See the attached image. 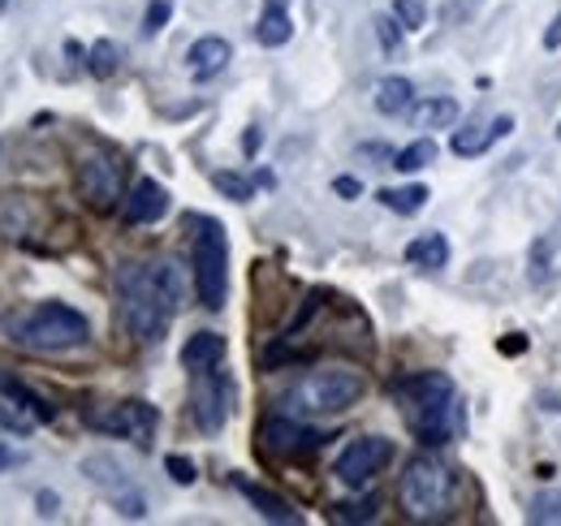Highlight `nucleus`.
I'll list each match as a JSON object with an SVG mask.
<instances>
[{"instance_id": "9d476101", "label": "nucleus", "mask_w": 561, "mask_h": 526, "mask_svg": "<svg viewBox=\"0 0 561 526\" xmlns=\"http://www.w3.org/2000/svg\"><path fill=\"white\" fill-rule=\"evenodd\" d=\"M389 461H393V441H385V436H358V441H351V445L337 454L333 474H337L346 488H367Z\"/></svg>"}, {"instance_id": "4468645a", "label": "nucleus", "mask_w": 561, "mask_h": 526, "mask_svg": "<svg viewBox=\"0 0 561 526\" xmlns=\"http://www.w3.org/2000/svg\"><path fill=\"white\" fill-rule=\"evenodd\" d=\"M229 61H233V48H229V39H220V35H204V39H195V44H191V53H186V69H191V78H195V82L216 78Z\"/></svg>"}, {"instance_id": "f8f14e48", "label": "nucleus", "mask_w": 561, "mask_h": 526, "mask_svg": "<svg viewBox=\"0 0 561 526\" xmlns=\"http://www.w3.org/2000/svg\"><path fill=\"white\" fill-rule=\"evenodd\" d=\"M82 474L87 479H95L108 496H113V505H117V514H126V518H142L147 514V505H142V496L126 483V474H122V466L113 458H104V454H95V458L82 461Z\"/></svg>"}, {"instance_id": "b1692460", "label": "nucleus", "mask_w": 561, "mask_h": 526, "mask_svg": "<svg viewBox=\"0 0 561 526\" xmlns=\"http://www.w3.org/2000/svg\"><path fill=\"white\" fill-rule=\"evenodd\" d=\"M427 164H436V142H432V138H415V142H407V147L393 156V169H398V173H420Z\"/></svg>"}, {"instance_id": "ddd939ff", "label": "nucleus", "mask_w": 561, "mask_h": 526, "mask_svg": "<svg viewBox=\"0 0 561 526\" xmlns=\"http://www.w3.org/2000/svg\"><path fill=\"white\" fill-rule=\"evenodd\" d=\"M122 211H126V220H130V225H156V220L169 211V191H164L160 182L142 178V182H135V191L126 195Z\"/></svg>"}, {"instance_id": "4be33fe9", "label": "nucleus", "mask_w": 561, "mask_h": 526, "mask_svg": "<svg viewBox=\"0 0 561 526\" xmlns=\"http://www.w3.org/2000/svg\"><path fill=\"white\" fill-rule=\"evenodd\" d=\"M407 263L423 267V272H440L449 263V238L445 233H420L411 247H407Z\"/></svg>"}, {"instance_id": "4c0bfd02", "label": "nucleus", "mask_w": 561, "mask_h": 526, "mask_svg": "<svg viewBox=\"0 0 561 526\" xmlns=\"http://www.w3.org/2000/svg\"><path fill=\"white\" fill-rule=\"evenodd\" d=\"M22 454H13V449H0V470H9V466H18Z\"/></svg>"}, {"instance_id": "473e14b6", "label": "nucleus", "mask_w": 561, "mask_h": 526, "mask_svg": "<svg viewBox=\"0 0 561 526\" xmlns=\"http://www.w3.org/2000/svg\"><path fill=\"white\" fill-rule=\"evenodd\" d=\"M337 523H371L376 518V501H358V505H333Z\"/></svg>"}, {"instance_id": "7c9ffc66", "label": "nucleus", "mask_w": 561, "mask_h": 526, "mask_svg": "<svg viewBox=\"0 0 561 526\" xmlns=\"http://www.w3.org/2000/svg\"><path fill=\"white\" fill-rule=\"evenodd\" d=\"M402 31H407V26H402L398 18H376V35H380V48H385V53H398V48H402Z\"/></svg>"}, {"instance_id": "c756f323", "label": "nucleus", "mask_w": 561, "mask_h": 526, "mask_svg": "<svg viewBox=\"0 0 561 526\" xmlns=\"http://www.w3.org/2000/svg\"><path fill=\"white\" fill-rule=\"evenodd\" d=\"M173 18V0H151L147 13H142V35H160Z\"/></svg>"}, {"instance_id": "c9c22d12", "label": "nucleus", "mask_w": 561, "mask_h": 526, "mask_svg": "<svg viewBox=\"0 0 561 526\" xmlns=\"http://www.w3.org/2000/svg\"><path fill=\"white\" fill-rule=\"evenodd\" d=\"M527 350V341H523V332H514L510 341H501V354H523Z\"/></svg>"}, {"instance_id": "bb28decb", "label": "nucleus", "mask_w": 561, "mask_h": 526, "mask_svg": "<svg viewBox=\"0 0 561 526\" xmlns=\"http://www.w3.org/2000/svg\"><path fill=\"white\" fill-rule=\"evenodd\" d=\"M211 186L225 198H233V203H247V198L255 195V182L242 178V173H229V169H225V173H211Z\"/></svg>"}, {"instance_id": "dca6fc26", "label": "nucleus", "mask_w": 561, "mask_h": 526, "mask_svg": "<svg viewBox=\"0 0 561 526\" xmlns=\"http://www.w3.org/2000/svg\"><path fill=\"white\" fill-rule=\"evenodd\" d=\"M510 130H514V117H510V113H501V117H492V122H471L467 130L454 134V151H458V156H484L492 142H501Z\"/></svg>"}, {"instance_id": "f03ea898", "label": "nucleus", "mask_w": 561, "mask_h": 526, "mask_svg": "<svg viewBox=\"0 0 561 526\" xmlns=\"http://www.w3.org/2000/svg\"><path fill=\"white\" fill-rule=\"evenodd\" d=\"M393 401L402 410V423L420 445H449L462 436V397L449 376L440 371H415L393 385Z\"/></svg>"}, {"instance_id": "39448f33", "label": "nucleus", "mask_w": 561, "mask_h": 526, "mask_svg": "<svg viewBox=\"0 0 561 526\" xmlns=\"http://www.w3.org/2000/svg\"><path fill=\"white\" fill-rule=\"evenodd\" d=\"M454 492H458L454 470L440 458H432V454H415V458L407 461V470H402V483H398L402 510L411 518H420V523L445 518L449 505H454Z\"/></svg>"}, {"instance_id": "a211bd4d", "label": "nucleus", "mask_w": 561, "mask_h": 526, "mask_svg": "<svg viewBox=\"0 0 561 526\" xmlns=\"http://www.w3.org/2000/svg\"><path fill=\"white\" fill-rule=\"evenodd\" d=\"M225 336L220 332H195L186 345H182V367L195 376V371H211V367H220V358H225Z\"/></svg>"}, {"instance_id": "c85d7f7f", "label": "nucleus", "mask_w": 561, "mask_h": 526, "mask_svg": "<svg viewBox=\"0 0 561 526\" xmlns=\"http://www.w3.org/2000/svg\"><path fill=\"white\" fill-rule=\"evenodd\" d=\"M393 18H398L407 31H423V22H427V0H393Z\"/></svg>"}, {"instance_id": "aec40b11", "label": "nucleus", "mask_w": 561, "mask_h": 526, "mask_svg": "<svg viewBox=\"0 0 561 526\" xmlns=\"http://www.w3.org/2000/svg\"><path fill=\"white\" fill-rule=\"evenodd\" d=\"M376 108H380L385 117L411 113V108H415V87H411V78H402V73L380 78V82H376Z\"/></svg>"}, {"instance_id": "ea45409f", "label": "nucleus", "mask_w": 561, "mask_h": 526, "mask_svg": "<svg viewBox=\"0 0 561 526\" xmlns=\"http://www.w3.org/2000/svg\"><path fill=\"white\" fill-rule=\"evenodd\" d=\"M0 9H4V0H0Z\"/></svg>"}, {"instance_id": "a878e982", "label": "nucleus", "mask_w": 561, "mask_h": 526, "mask_svg": "<svg viewBox=\"0 0 561 526\" xmlns=\"http://www.w3.org/2000/svg\"><path fill=\"white\" fill-rule=\"evenodd\" d=\"M87 69H91L95 78H113V73L122 69V48H117L113 39H95L91 53H87Z\"/></svg>"}, {"instance_id": "9b49d317", "label": "nucleus", "mask_w": 561, "mask_h": 526, "mask_svg": "<svg viewBox=\"0 0 561 526\" xmlns=\"http://www.w3.org/2000/svg\"><path fill=\"white\" fill-rule=\"evenodd\" d=\"M324 441H329V436L311 432V427H307L302 419H294V414H273V419H264V423H260V445H264L268 454H277V458H302V454H316Z\"/></svg>"}, {"instance_id": "f3484780", "label": "nucleus", "mask_w": 561, "mask_h": 526, "mask_svg": "<svg viewBox=\"0 0 561 526\" xmlns=\"http://www.w3.org/2000/svg\"><path fill=\"white\" fill-rule=\"evenodd\" d=\"M558 251H561V216L531 242V255H527V276H531V285H549V281H553Z\"/></svg>"}, {"instance_id": "7ed1b4c3", "label": "nucleus", "mask_w": 561, "mask_h": 526, "mask_svg": "<svg viewBox=\"0 0 561 526\" xmlns=\"http://www.w3.org/2000/svg\"><path fill=\"white\" fill-rule=\"evenodd\" d=\"M87 336H91L87 316L66 302H39L9 320V341L31 354H66V350H78Z\"/></svg>"}, {"instance_id": "423d86ee", "label": "nucleus", "mask_w": 561, "mask_h": 526, "mask_svg": "<svg viewBox=\"0 0 561 526\" xmlns=\"http://www.w3.org/2000/svg\"><path fill=\"white\" fill-rule=\"evenodd\" d=\"M195 242H191V276H195V298L199 307L220 311L229 294V238L220 220L211 216H191Z\"/></svg>"}, {"instance_id": "0eeeda50", "label": "nucleus", "mask_w": 561, "mask_h": 526, "mask_svg": "<svg viewBox=\"0 0 561 526\" xmlns=\"http://www.w3.org/2000/svg\"><path fill=\"white\" fill-rule=\"evenodd\" d=\"M82 419H87L91 432L122 436V441H130V445H139V449L151 445V436H156V427H160V410H156L151 401H142V397H126V401L95 405V410H87Z\"/></svg>"}, {"instance_id": "6ab92c4d", "label": "nucleus", "mask_w": 561, "mask_h": 526, "mask_svg": "<svg viewBox=\"0 0 561 526\" xmlns=\"http://www.w3.org/2000/svg\"><path fill=\"white\" fill-rule=\"evenodd\" d=\"M289 35H294L289 0H264V13H260V22H255V39H260L264 48H280V44H289Z\"/></svg>"}, {"instance_id": "5701e85b", "label": "nucleus", "mask_w": 561, "mask_h": 526, "mask_svg": "<svg viewBox=\"0 0 561 526\" xmlns=\"http://www.w3.org/2000/svg\"><path fill=\"white\" fill-rule=\"evenodd\" d=\"M0 397H9V401H18V405H26L39 423H44V419H53V405H44V397L31 393V389H26L18 376H9V371H0Z\"/></svg>"}, {"instance_id": "2eb2a0df", "label": "nucleus", "mask_w": 561, "mask_h": 526, "mask_svg": "<svg viewBox=\"0 0 561 526\" xmlns=\"http://www.w3.org/2000/svg\"><path fill=\"white\" fill-rule=\"evenodd\" d=\"M233 488L255 505V514L260 518H268V523H280V526H294L302 523V514L285 501V496H277V492H268V488H260V483H251V479H242V474H233Z\"/></svg>"}, {"instance_id": "412c9836", "label": "nucleus", "mask_w": 561, "mask_h": 526, "mask_svg": "<svg viewBox=\"0 0 561 526\" xmlns=\"http://www.w3.org/2000/svg\"><path fill=\"white\" fill-rule=\"evenodd\" d=\"M454 122H458V100H449V95H427L411 108L415 130H449Z\"/></svg>"}, {"instance_id": "393cba45", "label": "nucleus", "mask_w": 561, "mask_h": 526, "mask_svg": "<svg viewBox=\"0 0 561 526\" xmlns=\"http://www.w3.org/2000/svg\"><path fill=\"white\" fill-rule=\"evenodd\" d=\"M380 203L398 216H415L427 203V186H389V191H380Z\"/></svg>"}, {"instance_id": "cd10ccee", "label": "nucleus", "mask_w": 561, "mask_h": 526, "mask_svg": "<svg viewBox=\"0 0 561 526\" xmlns=\"http://www.w3.org/2000/svg\"><path fill=\"white\" fill-rule=\"evenodd\" d=\"M527 523H540V526H558L561 523V492H540L527 510Z\"/></svg>"}, {"instance_id": "6e6552de", "label": "nucleus", "mask_w": 561, "mask_h": 526, "mask_svg": "<svg viewBox=\"0 0 561 526\" xmlns=\"http://www.w3.org/2000/svg\"><path fill=\"white\" fill-rule=\"evenodd\" d=\"M126 186V160L108 147H91L78 160V195L87 198L95 211H113Z\"/></svg>"}, {"instance_id": "72a5a7b5", "label": "nucleus", "mask_w": 561, "mask_h": 526, "mask_svg": "<svg viewBox=\"0 0 561 526\" xmlns=\"http://www.w3.org/2000/svg\"><path fill=\"white\" fill-rule=\"evenodd\" d=\"M545 48H549V53H558L561 48V13L549 22V31H545Z\"/></svg>"}, {"instance_id": "1a4fd4ad", "label": "nucleus", "mask_w": 561, "mask_h": 526, "mask_svg": "<svg viewBox=\"0 0 561 526\" xmlns=\"http://www.w3.org/2000/svg\"><path fill=\"white\" fill-rule=\"evenodd\" d=\"M229 410H233V385L225 371H195V389H191V419L199 432L216 436L225 423H229Z\"/></svg>"}, {"instance_id": "f257e3e1", "label": "nucleus", "mask_w": 561, "mask_h": 526, "mask_svg": "<svg viewBox=\"0 0 561 526\" xmlns=\"http://www.w3.org/2000/svg\"><path fill=\"white\" fill-rule=\"evenodd\" d=\"M182 302H186V272L178 260H130L117 267V316L142 345H156L169 332Z\"/></svg>"}, {"instance_id": "2f4dec72", "label": "nucleus", "mask_w": 561, "mask_h": 526, "mask_svg": "<svg viewBox=\"0 0 561 526\" xmlns=\"http://www.w3.org/2000/svg\"><path fill=\"white\" fill-rule=\"evenodd\" d=\"M164 470L173 474V483H182V488H191L195 479H199V470H195V461L191 458H182V454H169L164 458Z\"/></svg>"}, {"instance_id": "e433bc0d", "label": "nucleus", "mask_w": 561, "mask_h": 526, "mask_svg": "<svg viewBox=\"0 0 561 526\" xmlns=\"http://www.w3.org/2000/svg\"><path fill=\"white\" fill-rule=\"evenodd\" d=\"M242 147H247V156H251V151H260V130H255V126L247 130V138H242Z\"/></svg>"}, {"instance_id": "20e7f679", "label": "nucleus", "mask_w": 561, "mask_h": 526, "mask_svg": "<svg viewBox=\"0 0 561 526\" xmlns=\"http://www.w3.org/2000/svg\"><path fill=\"white\" fill-rule=\"evenodd\" d=\"M367 393V380L351 367H324V371H307L298 376L285 397H280V414L294 419H320V414H342L351 410L358 397Z\"/></svg>"}, {"instance_id": "f704fd0d", "label": "nucleus", "mask_w": 561, "mask_h": 526, "mask_svg": "<svg viewBox=\"0 0 561 526\" xmlns=\"http://www.w3.org/2000/svg\"><path fill=\"white\" fill-rule=\"evenodd\" d=\"M333 191H337L342 198H358V195H363V186H358L354 178H337V182H333Z\"/></svg>"}, {"instance_id": "58836bf2", "label": "nucleus", "mask_w": 561, "mask_h": 526, "mask_svg": "<svg viewBox=\"0 0 561 526\" xmlns=\"http://www.w3.org/2000/svg\"><path fill=\"white\" fill-rule=\"evenodd\" d=\"M558 142H561V122H558Z\"/></svg>"}]
</instances>
